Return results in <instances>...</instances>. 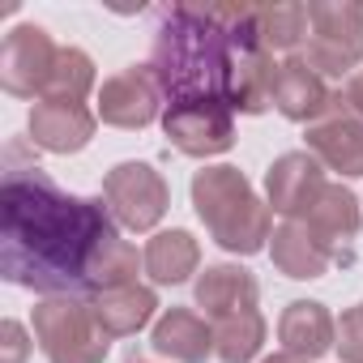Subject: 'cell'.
<instances>
[{
	"label": "cell",
	"mask_w": 363,
	"mask_h": 363,
	"mask_svg": "<svg viewBox=\"0 0 363 363\" xmlns=\"http://www.w3.org/2000/svg\"><path fill=\"white\" fill-rule=\"evenodd\" d=\"M120 240L103 197H73L39 162H22L9 145L0 179V274L13 286L60 295H94L103 252Z\"/></svg>",
	"instance_id": "6da1fadb"
},
{
	"label": "cell",
	"mask_w": 363,
	"mask_h": 363,
	"mask_svg": "<svg viewBox=\"0 0 363 363\" xmlns=\"http://www.w3.org/2000/svg\"><path fill=\"white\" fill-rule=\"evenodd\" d=\"M257 35L252 5H171L158 13L150 69L171 103H227L235 56Z\"/></svg>",
	"instance_id": "7a4b0ae2"
},
{
	"label": "cell",
	"mask_w": 363,
	"mask_h": 363,
	"mask_svg": "<svg viewBox=\"0 0 363 363\" xmlns=\"http://www.w3.org/2000/svg\"><path fill=\"white\" fill-rule=\"evenodd\" d=\"M193 210L210 227L214 244L235 257H252L269 240V206L257 201V193L240 167L197 171L193 175Z\"/></svg>",
	"instance_id": "3957f363"
},
{
	"label": "cell",
	"mask_w": 363,
	"mask_h": 363,
	"mask_svg": "<svg viewBox=\"0 0 363 363\" xmlns=\"http://www.w3.org/2000/svg\"><path fill=\"white\" fill-rule=\"evenodd\" d=\"M35 337L48 363H103L111 337L103 333L94 308L82 295L43 299L35 308Z\"/></svg>",
	"instance_id": "277c9868"
},
{
	"label": "cell",
	"mask_w": 363,
	"mask_h": 363,
	"mask_svg": "<svg viewBox=\"0 0 363 363\" xmlns=\"http://www.w3.org/2000/svg\"><path fill=\"white\" fill-rule=\"evenodd\" d=\"M308 48L303 60L320 77H342L363 60V5L359 0H312L308 5Z\"/></svg>",
	"instance_id": "5b68a950"
},
{
	"label": "cell",
	"mask_w": 363,
	"mask_h": 363,
	"mask_svg": "<svg viewBox=\"0 0 363 363\" xmlns=\"http://www.w3.org/2000/svg\"><path fill=\"white\" fill-rule=\"evenodd\" d=\"M103 201L120 227L150 231L162 223V214L171 206V189L150 162H120L103 179Z\"/></svg>",
	"instance_id": "8992f818"
},
{
	"label": "cell",
	"mask_w": 363,
	"mask_h": 363,
	"mask_svg": "<svg viewBox=\"0 0 363 363\" xmlns=\"http://www.w3.org/2000/svg\"><path fill=\"white\" fill-rule=\"evenodd\" d=\"M162 133L167 141L189 154V158H210V154H227L235 145V111L227 103H171L162 111Z\"/></svg>",
	"instance_id": "52a82bcc"
},
{
	"label": "cell",
	"mask_w": 363,
	"mask_h": 363,
	"mask_svg": "<svg viewBox=\"0 0 363 363\" xmlns=\"http://www.w3.org/2000/svg\"><path fill=\"white\" fill-rule=\"evenodd\" d=\"M60 48L43 26H13L0 43V86L13 99H43Z\"/></svg>",
	"instance_id": "ba28073f"
},
{
	"label": "cell",
	"mask_w": 363,
	"mask_h": 363,
	"mask_svg": "<svg viewBox=\"0 0 363 363\" xmlns=\"http://www.w3.org/2000/svg\"><path fill=\"white\" fill-rule=\"evenodd\" d=\"M162 111V86L150 65H128L124 73L107 77L99 90V120L111 128H150Z\"/></svg>",
	"instance_id": "9c48e42d"
},
{
	"label": "cell",
	"mask_w": 363,
	"mask_h": 363,
	"mask_svg": "<svg viewBox=\"0 0 363 363\" xmlns=\"http://www.w3.org/2000/svg\"><path fill=\"white\" fill-rule=\"evenodd\" d=\"M320 193H325V171H320V162H316L308 150L282 154V158H274V167L265 171V197H269V210L282 214L286 223L308 218L312 206L320 201Z\"/></svg>",
	"instance_id": "30bf717a"
},
{
	"label": "cell",
	"mask_w": 363,
	"mask_h": 363,
	"mask_svg": "<svg viewBox=\"0 0 363 363\" xmlns=\"http://www.w3.org/2000/svg\"><path fill=\"white\" fill-rule=\"evenodd\" d=\"M274 107L295 120V124H320L329 116L342 111L337 90L325 86V77L303 60V56H286L278 69V86H274Z\"/></svg>",
	"instance_id": "8fae6325"
},
{
	"label": "cell",
	"mask_w": 363,
	"mask_h": 363,
	"mask_svg": "<svg viewBox=\"0 0 363 363\" xmlns=\"http://www.w3.org/2000/svg\"><path fill=\"white\" fill-rule=\"evenodd\" d=\"M299 223H308V231L329 248L333 265H350V261H354V235H359V223H363V218H359V201H354L350 189L325 184L320 201H316L312 214L299 218Z\"/></svg>",
	"instance_id": "7c38bea8"
},
{
	"label": "cell",
	"mask_w": 363,
	"mask_h": 363,
	"mask_svg": "<svg viewBox=\"0 0 363 363\" xmlns=\"http://www.w3.org/2000/svg\"><path fill=\"white\" fill-rule=\"evenodd\" d=\"M99 116L86 103H35L30 111V141L48 154H77L90 145Z\"/></svg>",
	"instance_id": "4fadbf2b"
},
{
	"label": "cell",
	"mask_w": 363,
	"mask_h": 363,
	"mask_svg": "<svg viewBox=\"0 0 363 363\" xmlns=\"http://www.w3.org/2000/svg\"><path fill=\"white\" fill-rule=\"evenodd\" d=\"M278 342L286 354H299V359H320L337 346V325L333 316L325 312V303L316 299H295L286 303L282 320H278Z\"/></svg>",
	"instance_id": "5bb4252c"
},
{
	"label": "cell",
	"mask_w": 363,
	"mask_h": 363,
	"mask_svg": "<svg viewBox=\"0 0 363 363\" xmlns=\"http://www.w3.org/2000/svg\"><path fill=\"white\" fill-rule=\"evenodd\" d=\"M308 150L316 162H325L329 171H337L346 179L363 175V124L346 111H337L320 124H308Z\"/></svg>",
	"instance_id": "9a60e30c"
},
{
	"label": "cell",
	"mask_w": 363,
	"mask_h": 363,
	"mask_svg": "<svg viewBox=\"0 0 363 363\" xmlns=\"http://www.w3.org/2000/svg\"><path fill=\"white\" fill-rule=\"evenodd\" d=\"M269 257H274V269L295 278V282H312V278H325L333 257L329 248L308 231V223H282L274 235H269Z\"/></svg>",
	"instance_id": "2e32d148"
},
{
	"label": "cell",
	"mask_w": 363,
	"mask_h": 363,
	"mask_svg": "<svg viewBox=\"0 0 363 363\" xmlns=\"http://www.w3.org/2000/svg\"><path fill=\"white\" fill-rule=\"evenodd\" d=\"M197 308H206V316L227 320L235 312H252L257 308V278L244 265H210L197 278Z\"/></svg>",
	"instance_id": "e0dca14e"
},
{
	"label": "cell",
	"mask_w": 363,
	"mask_h": 363,
	"mask_svg": "<svg viewBox=\"0 0 363 363\" xmlns=\"http://www.w3.org/2000/svg\"><path fill=\"white\" fill-rule=\"evenodd\" d=\"M154 350L175 363H206L214 354V329L189 308H171L154 325Z\"/></svg>",
	"instance_id": "ac0fdd59"
},
{
	"label": "cell",
	"mask_w": 363,
	"mask_h": 363,
	"mask_svg": "<svg viewBox=\"0 0 363 363\" xmlns=\"http://www.w3.org/2000/svg\"><path fill=\"white\" fill-rule=\"evenodd\" d=\"M90 308H94V316H99L107 337H128V333L150 325V316L158 308V295L150 286H120V291L90 295Z\"/></svg>",
	"instance_id": "d6986e66"
},
{
	"label": "cell",
	"mask_w": 363,
	"mask_h": 363,
	"mask_svg": "<svg viewBox=\"0 0 363 363\" xmlns=\"http://www.w3.org/2000/svg\"><path fill=\"white\" fill-rule=\"evenodd\" d=\"M201 265V248L189 231H162L145 244V274L158 286H179L189 282Z\"/></svg>",
	"instance_id": "ffe728a7"
},
{
	"label": "cell",
	"mask_w": 363,
	"mask_h": 363,
	"mask_svg": "<svg viewBox=\"0 0 363 363\" xmlns=\"http://www.w3.org/2000/svg\"><path fill=\"white\" fill-rule=\"evenodd\" d=\"M257 18V35L269 52H295L308 43V5H295V0H282V5H252Z\"/></svg>",
	"instance_id": "44dd1931"
},
{
	"label": "cell",
	"mask_w": 363,
	"mask_h": 363,
	"mask_svg": "<svg viewBox=\"0 0 363 363\" xmlns=\"http://www.w3.org/2000/svg\"><path fill=\"white\" fill-rule=\"evenodd\" d=\"M261 346H265V316L257 308L235 312V316L214 325V354L223 363H248L261 354Z\"/></svg>",
	"instance_id": "7402d4cb"
},
{
	"label": "cell",
	"mask_w": 363,
	"mask_h": 363,
	"mask_svg": "<svg viewBox=\"0 0 363 363\" xmlns=\"http://www.w3.org/2000/svg\"><path fill=\"white\" fill-rule=\"evenodd\" d=\"M90 86H94V60H90L82 48H60L43 99H48V103H82V99L90 94ZM43 99H39V103H43Z\"/></svg>",
	"instance_id": "603a6c76"
},
{
	"label": "cell",
	"mask_w": 363,
	"mask_h": 363,
	"mask_svg": "<svg viewBox=\"0 0 363 363\" xmlns=\"http://www.w3.org/2000/svg\"><path fill=\"white\" fill-rule=\"evenodd\" d=\"M333 350L342 354V363H363V303L342 316V325H337V346H333Z\"/></svg>",
	"instance_id": "cb8c5ba5"
},
{
	"label": "cell",
	"mask_w": 363,
	"mask_h": 363,
	"mask_svg": "<svg viewBox=\"0 0 363 363\" xmlns=\"http://www.w3.org/2000/svg\"><path fill=\"white\" fill-rule=\"evenodd\" d=\"M0 363H22L26 359V350H30V342H26V329L18 325V320H5L0 325Z\"/></svg>",
	"instance_id": "d4e9b609"
},
{
	"label": "cell",
	"mask_w": 363,
	"mask_h": 363,
	"mask_svg": "<svg viewBox=\"0 0 363 363\" xmlns=\"http://www.w3.org/2000/svg\"><path fill=\"white\" fill-rule=\"evenodd\" d=\"M337 103H342L346 116H354V120L363 124V73H354V77L337 90Z\"/></svg>",
	"instance_id": "484cf974"
},
{
	"label": "cell",
	"mask_w": 363,
	"mask_h": 363,
	"mask_svg": "<svg viewBox=\"0 0 363 363\" xmlns=\"http://www.w3.org/2000/svg\"><path fill=\"white\" fill-rule=\"evenodd\" d=\"M265 363H308V359H299V354H286V350H282V354H269Z\"/></svg>",
	"instance_id": "4316f807"
},
{
	"label": "cell",
	"mask_w": 363,
	"mask_h": 363,
	"mask_svg": "<svg viewBox=\"0 0 363 363\" xmlns=\"http://www.w3.org/2000/svg\"><path fill=\"white\" fill-rule=\"evenodd\" d=\"M133 363H137V359H133Z\"/></svg>",
	"instance_id": "83f0119b"
}]
</instances>
